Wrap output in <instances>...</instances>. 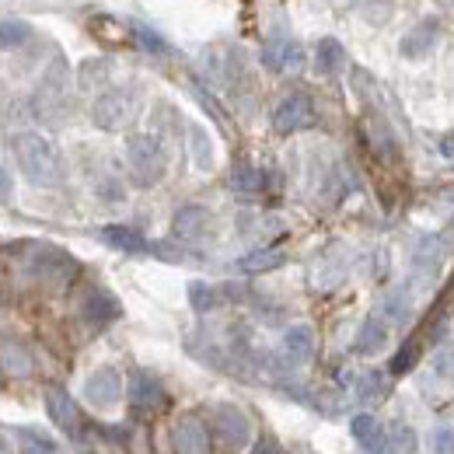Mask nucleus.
I'll return each mask as SVG.
<instances>
[{"label":"nucleus","mask_w":454,"mask_h":454,"mask_svg":"<svg viewBox=\"0 0 454 454\" xmlns=\"http://www.w3.org/2000/svg\"><path fill=\"white\" fill-rule=\"evenodd\" d=\"M224 297H227L224 286L203 284V280H192V284H189V304H192V311H200V315L214 311V308H217Z\"/></svg>","instance_id":"5701e85b"},{"label":"nucleus","mask_w":454,"mask_h":454,"mask_svg":"<svg viewBox=\"0 0 454 454\" xmlns=\"http://www.w3.org/2000/svg\"><path fill=\"white\" fill-rule=\"evenodd\" d=\"M63 109H67V74H63V63H53L35 91V113L43 119H59Z\"/></svg>","instance_id":"0eeeda50"},{"label":"nucleus","mask_w":454,"mask_h":454,"mask_svg":"<svg viewBox=\"0 0 454 454\" xmlns=\"http://www.w3.org/2000/svg\"><path fill=\"white\" fill-rule=\"evenodd\" d=\"M280 349H284V360L290 367L308 364V360L315 356V329H311V325H290L284 333Z\"/></svg>","instance_id":"f8f14e48"},{"label":"nucleus","mask_w":454,"mask_h":454,"mask_svg":"<svg viewBox=\"0 0 454 454\" xmlns=\"http://www.w3.org/2000/svg\"><path fill=\"white\" fill-rule=\"evenodd\" d=\"M356 381H360V385H356V398H364V402H374V398L385 395V378H381L378 371H367V374H360Z\"/></svg>","instance_id":"c756f323"},{"label":"nucleus","mask_w":454,"mask_h":454,"mask_svg":"<svg viewBox=\"0 0 454 454\" xmlns=\"http://www.w3.org/2000/svg\"><path fill=\"white\" fill-rule=\"evenodd\" d=\"M11 192H14V185H11V171L0 165V203H7Z\"/></svg>","instance_id":"c9c22d12"},{"label":"nucleus","mask_w":454,"mask_h":454,"mask_svg":"<svg viewBox=\"0 0 454 454\" xmlns=\"http://www.w3.org/2000/svg\"><path fill=\"white\" fill-rule=\"evenodd\" d=\"M84 318L91 325H109L113 318H119V301L106 290H95L88 301H84Z\"/></svg>","instance_id":"aec40b11"},{"label":"nucleus","mask_w":454,"mask_h":454,"mask_svg":"<svg viewBox=\"0 0 454 454\" xmlns=\"http://www.w3.org/2000/svg\"><path fill=\"white\" fill-rule=\"evenodd\" d=\"M21 437V451L25 454H57V441L43 430H18Z\"/></svg>","instance_id":"c85d7f7f"},{"label":"nucleus","mask_w":454,"mask_h":454,"mask_svg":"<svg viewBox=\"0 0 454 454\" xmlns=\"http://www.w3.org/2000/svg\"><path fill=\"white\" fill-rule=\"evenodd\" d=\"M231 189L234 192H245V196L262 192V171L255 168V165H248V161H241L238 168L231 171Z\"/></svg>","instance_id":"a878e982"},{"label":"nucleus","mask_w":454,"mask_h":454,"mask_svg":"<svg viewBox=\"0 0 454 454\" xmlns=\"http://www.w3.org/2000/svg\"><path fill=\"white\" fill-rule=\"evenodd\" d=\"M430 367H434V374H437V378L451 381L454 378V340L444 342V346L434 353V364H430Z\"/></svg>","instance_id":"7c9ffc66"},{"label":"nucleus","mask_w":454,"mask_h":454,"mask_svg":"<svg viewBox=\"0 0 454 454\" xmlns=\"http://www.w3.org/2000/svg\"><path fill=\"white\" fill-rule=\"evenodd\" d=\"M262 63H266L270 70H277V74L301 70V67H304V50H301L297 39L277 32V35H270V43H266V50H262Z\"/></svg>","instance_id":"9d476101"},{"label":"nucleus","mask_w":454,"mask_h":454,"mask_svg":"<svg viewBox=\"0 0 454 454\" xmlns=\"http://www.w3.org/2000/svg\"><path fill=\"white\" fill-rule=\"evenodd\" d=\"M0 364H4L7 374H14V378H25V374L32 371V360H28V353H25L18 342H0Z\"/></svg>","instance_id":"bb28decb"},{"label":"nucleus","mask_w":454,"mask_h":454,"mask_svg":"<svg viewBox=\"0 0 454 454\" xmlns=\"http://www.w3.org/2000/svg\"><path fill=\"white\" fill-rule=\"evenodd\" d=\"M207 224H210L207 207L189 203V207H182V210L171 217V234H175L178 241H196V238L207 231Z\"/></svg>","instance_id":"4468645a"},{"label":"nucleus","mask_w":454,"mask_h":454,"mask_svg":"<svg viewBox=\"0 0 454 454\" xmlns=\"http://www.w3.org/2000/svg\"><path fill=\"white\" fill-rule=\"evenodd\" d=\"M252 454H286V451L280 448V441H273V437H262V441L252 448Z\"/></svg>","instance_id":"f704fd0d"},{"label":"nucleus","mask_w":454,"mask_h":454,"mask_svg":"<svg viewBox=\"0 0 454 454\" xmlns=\"http://www.w3.org/2000/svg\"><path fill=\"white\" fill-rule=\"evenodd\" d=\"M171 444H175V454H210L214 434L196 416H182L171 430Z\"/></svg>","instance_id":"1a4fd4ad"},{"label":"nucleus","mask_w":454,"mask_h":454,"mask_svg":"<svg viewBox=\"0 0 454 454\" xmlns=\"http://www.w3.org/2000/svg\"><path fill=\"white\" fill-rule=\"evenodd\" d=\"M39 277H67L70 270H74V259L70 255H63L57 248H35V266H32Z\"/></svg>","instance_id":"4be33fe9"},{"label":"nucleus","mask_w":454,"mask_h":454,"mask_svg":"<svg viewBox=\"0 0 454 454\" xmlns=\"http://www.w3.org/2000/svg\"><path fill=\"white\" fill-rule=\"evenodd\" d=\"M210 427H214V441L227 454L248 451V444H252V419L238 405H217L214 416H210Z\"/></svg>","instance_id":"7ed1b4c3"},{"label":"nucleus","mask_w":454,"mask_h":454,"mask_svg":"<svg viewBox=\"0 0 454 454\" xmlns=\"http://www.w3.org/2000/svg\"><path fill=\"white\" fill-rule=\"evenodd\" d=\"M286 262V255L280 248H259V252H248L245 259H238V270L255 277V273H273Z\"/></svg>","instance_id":"6ab92c4d"},{"label":"nucleus","mask_w":454,"mask_h":454,"mask_svg":"<svg viewBox=\"0 0 454 454\" xmlns=\"http://www.w3.org/2000/svg\"><path fill=\"white\" fill-rule=\"evenodd\" d=\"M388 325H405L409 318H412V294H409V286H395V290H388L385 294V301H381V311H378Z\"/></svg>","instance_id":"a211bd4d"},{"label":"nucleus","mask_w":454,"mask_h":454,"mask_svg":"<svg viewBox=\"0 0 454 454\" xmlns=\"http://www.w3.org/2000/svg\"><path fill=\"white\" fill-rule=\"evenodd\" d=\"M122 392H126V385H122V374H119L115 367H98V371L84 381V398H88V405H95V409H113V405H119Z\"/></svg>","instance_id":"6e6552de"},{"label":"nucleus","mask_w":454,"mask_h":454,"mask_svg":"<svg viewBox=\"0 0 454 454\" xmlns=\"http://www.w3.org/2000/svg\"><path fill=\"white\" fill-rule=\"evenodd\" d=\"M189 140H192V158H196V168H214V144H210V137L200 129V126H192L189 129Z\"/></svg>","instance_id":"cd10ccee"},{"label":"nucleus","mask_w":454,"mask_h":454,"mask_svg":"<svg viewBox=\"0 0 454 454\" xmlns=\"http://www.w3.org/2000/svg\"><path fill=\"white\" fill-rule=\"evenodd\" d=\"M349 430H353V437L360 441V448H381L385 444V430H381V423L374 419V416H353V423H349Z\"/></svg>","instance_id":"b1692460"},{"label":"nucleus","mask_w":454,"mask_h":454,"mask_svg":"<svg viewBox=\"0 0 454 454\" xmlns=\"http://www.w3.org/2000/svg\"><path fill=\"white\" fill-rule=\"evenodd\" d=\"M11 151H14V161H18L21 175L32 185L53 189L63 182V158L53 147V140H46L43 133H18L11 140Z\"/></svg>","instance_id":"f257e3e1"},{"label":"nucleus","mask_w":454,"mask_h":454,"mask_svg":"<svg viewBox=\"0 0 454 454\" xmlns=\"http://www.w3.org/2000/svg\"><path fill=\"white\" fill-rule=\"evenodd\" d=\"M444 259H448V241L441 234H427L416 241L412 248V277L419 284H434L437 273L444 270Z\"/></svg>","instance_id":"39448f33"},{"label":"nucleus","mask_w":454,"mask_h":454,"mask_svg":"<svg viewBox=\"0 0 454 454\" xmlns=\"http://www.w3.org/2000/svg\"><path fill=\"white\" fill-rule=\"evenodd\" d=\"M315 67H318V74H325V77L340 74L342 67H346V50H342L340 39L325 35V39L318 43V50H315Z\"/></svg>","instance_id":"412c9836"},{"label":"nucleus","mask_w":454,"mask_h":454,"mask_svg":"<svg viewBox=\"0 0 454 454\" xmlns=\"http://www.w3.org/2000/svg\"><path fill=\"white\" fill-rule=\"evenodd\" d=\"M137 35H140V43H144V50H151V53H168V43L158 35V32H151V28H144V25H137Z\"/></svg>","instance_id":"72a5a7b5"},{"label":"nucleus","mask_w":454,"mask_h":454,"mask_svg":"<svg viewBox=\"0 0 454 454\" xmlns=\"http://www.w3.org/2000/svg\"><path fill=\"white\" fill-rule=\"evenodd\" d=\"M126 165H129L133 178H137L140 185H154V182L165 175V165H168L161 140L151 137V133H133V137L126 140Z\"/></svg>","instance_id":"f03ea898"},{"label":"nucleus","mask_w":454,"mask_h":454,"mask_svg":"<svg viewBox=\"0 0 454 454\" xmlns=\"http://www.w3.org/2000/svg\"><path fill=\"white\" fill-rule=\"evenodd\" d=\"M46 412H50V419L57 423L59 430H67V434L77 430V405L63 388H46Z\"/></svg>","instance_id":"dca6fc26"},{"label":"nucleus","mask_w":454,"mask_h":454,"mask_svg":"<svg viewBox=\"0 0 454 454\" xmlns=\"http://www.w3.org/2000/svg\"><path fill=\"white\" fill-rule=\"evenodd\" d=\"M430 454H454V427L430 430Z\"/></svg>","instance_id":"2f4dec72"},{"label":"nucleus","mask_w":454,"mask_h":454,"mask_svg":"<svg viewBox=\"0 0 454 454\" xmlns=\"http://www.w3.org/2000/svg\"><path fill=\"white\" fill-rule=\"evenodd\" d=\"M137 113V98H133V91H126V88H109V91H102L98 98H95V106H91V119H95V126L98 129H122L129 119Z\"/></svg>","instance_id":"20e7f679"},{"label":"nucleus","mask_w":454,"mask_h":454,"mask_svg":"<svg viewBox=\"0 0 454 454\" xmlns=\"http://www.w3.org/2000/svg\"><path fill=\"white\" fill-rule=\"evenodd\" d=\"M129 405L137 409V412H158L161 405H165V388H161V381L154 378V374H147V371H137V374H129Z\"/></svg>","instance_id":"9b49d317"},{"label":"nucleus","mask_w":454,"mask_h":454,"mask_svg":"<svg viewBox=\"0 0 454 454\" xmlns=\"http://www.w3.org/2000/svg\"><path fill=\"white\" fill-rule=\"evenodd\" d=\"M32 39V25L21 18H4L0 21V50H21Z\"/></svg>","instance_id":"393cba45"},{"label":"nucleus","mask_w":454,"mask_h":454,"mask_svg":"<svg viewBox=\"0 0 454 454\" xmlns=\"http://www.w3.org/2000/svg\"><path fill=\"white\" fill-rule=\"evenodd\" d=\"M106 74H109V63L106 59H88L81 67V88H91L95 81H106Z\"/></svg>","instance_id":"473e14b6"},{"label":"nucleus","mask_w":454,"mask_h":454,"mask_svg":"<svg viewBox=\"0 0 454 454\" xmlns=\"http://www.w3.org/2000/svg\"><path fill=\"white\" fill-rule=\"evenodd\" d=\"M102 241H106L109 248H115V252H129V255L151 252V245H147V238H144L140 231H133V227H122V224L102 227Z\"/></svg>","instance_id":"f3484780"},{"label":"nucleus","mask_w":454,"mask_h":454,"mask_svg":"<svg viewBox=\"0 0 454 454\" xmlns=\"http://www.w3.org/2000/svg\"><path fill=\"white\" fill-rule=\"evenodd\" d=\"M388 346V322L381 318V315H371L364 325H360V333H356V340H353V349L360 353V356H374V353H381Z\"/></svg>","instance_id":"2eb2a0df"},{"label":"nucleus","mask_w":454,"mask_h":454,"mask_svg":"<svg viewBox=\"0 0 454 454\" xmlns=\"http://www.w3.org/2000/svg\"><path fill=\"white\" fill-rule=\"evenodd\" d=\"M437 35H441V28H437V21L434 18H427V21H419V25H412L405 35H402V57L409 59H423L434 46H437Z\"/></svg>","instance_id":"ddd939ff"},{"label":"nucleus","mask_w":454,"mask_h":454,"mask_svg":"<svg viewBox=\"0 0 454 454\" xmlns=\"http://www.w3.org/2000/svg\"><path fill=\"white\" fill-rule=\"evenodd\" d=\"M0 454H11V451H7V444H4V441H0Z\"/></svg>","instance_id":"e433bc0d"},{"label":"nucleus","mask_w":454,"mask_h":454,"mask_svg":"<svg viewBox=\"0 0 454 454\" xmlns=\"http://www.w3.org/2000/svg\"><path fill=\"white\" fill-rule=\"evenodd\" d=\"M308 126H315V106H311V98L301 95V91L286 95L284 102L273 109V129L284 133V137L301 133V129H308Z\"/></svg>","instance_id":"423d86ee"}]
</instances>
